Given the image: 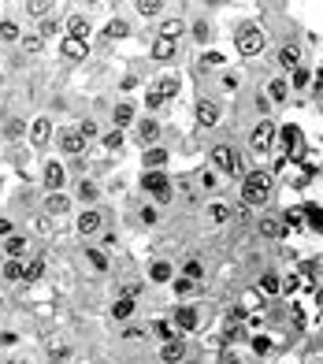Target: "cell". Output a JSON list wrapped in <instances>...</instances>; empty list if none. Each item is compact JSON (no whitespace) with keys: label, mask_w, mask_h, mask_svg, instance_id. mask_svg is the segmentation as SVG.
<instances>
[{"label":"cell","mask_w":323,"mask_h":364,"mask_svg":"<svg viewBox=\"0 0 323 364\" xmlns=\"http://www.w3.org/2000/svg\"><path fill=\"white\" fill-rule=\"evenodd\" d=\"M238 197H242L245 208H264V205H272V197H275V175H272L267 167L245 171Z\"/></svg>","instance_id":"cell-1"},{"label":"cell","mask_w":323,"mask_h":364,"mask_svg":"<svg viewBox=\"0 0 323 364\" xmlns=\"http://www.w3.org/2000/svg\"><path fill=\"white\" fill-rule=\"evenodd\" d=\"M142 190L156 208H164L175 201V182L167 179V171H142Z\"/></svg>","instance_id":"cell-2"},{"label":"cell","mask_w":323,"mask_h":364,"mask_svg":"<svg viewBox=\"0 0 323 364\" xmlns=\"http://www.w3.org/2000/svg\"><path fill=\"white\" fill-rule=\"evenodd\" d=\"M208 164L215 175H231V179H245V164H242V153L234 145H212L208 153Z\"/></svg>","instance_id":"cell-3"},{"label":"cell","mask_w":323,"mask_h":364,"mask_svg":"<svg viewBox=\"0 0 323 364\" xmlns=\"http://www.w3.org/2000/svg\"><path fill=\"white\" fill-rule=\"evenodd\" d=\"M41 190L45 194H67V167H63V160H45V167H41Z\"/></svg>","instance_id":"cell-4"},{"label":"cell","mask_w":323,"mask_h":364,"mask_svg":"<svg viewBox=\"0 0 323 364\" xmlns=\"http://www.w3.org/2000/svg\"><path fill=\"white\" fill-rule=\"evenodd\" d=\"M234 49L242 52V56H260L264 52V30L260 26H238V34H234Z\"/></svg>","instance_id":"cell-5"},{"label":"cell","mask_w":323,"mask_h":364,"mask_svg":"<svg viewBox=\"0 0 323 364\" xmlns=\"http://www.w3.org/2000/svg\"><path fill=\"white\" fill-rule=\"evenodd\" d=\"M275 134H279V126H275L272 115H267V119H260L249 131V149H253V153H272V149H275Z\"/></svg>","instance_id":"cell-6"},{"label":"cell","mask_w":323,"mask_h":364,"mask_svg":"<svg viewBox=\"0 0 323 364\" xmlns=\"http://www.w3.org/2000/svg\"><path fill=\"white\" fill-rule=\"evenodd\" d=\"M85 138H82V131L78 126H67V131H56V149L63 156H74V160H82L85 156Z\"/></svg>","instance_id":"cell-7"},{"label":"cell","mask_w":323,"mask_h":364,"mask_svg":"<svg viewBox=\"0 0 323 364\" xmlns=\"http://www.w3.org/2000/svg\"><path fill=\"white\" fill-rule=\"evenodd\" d=\"M160 134H164V131H160L156 115H145V119L134 123V142L142 145V149H156L160 145Z\"/></svg>","instance_id":"cell-8"},{"label":"cell","mask_w":323,"mask_h":364,"mask_svg":"<svg viewBox=\"0 0 323 364\" xmlns=\"http://www.w3.org/2000/svg\"><path fill=\"white\" fill-rule=\"evenodd\" d=\"M26 138H30V145L41 153V149H49L52 142H56V126H52L49 115H38V119L30 123V134H26Z\"/></svg>","instance_id":"cell-9"},{"label":"cell","mask_w":323,"mask_h":364,"mask_svg":"<svg viewBox=\"0 0 323 364\" xmlns=\"http://www.w3.org/2000/svg\"><path fill=\"white\" fill-rule=\"evenodd\" d=\"M193 119H197L201 131H212V126L223 119L220 101H215V97H201V101H197V108H193Z\"/></svg>","instance_id":"cell-10"},{"label":"cell","mask_w":323,"mask_h":364,"mask_svg":"<svg viewBox=\"0 0 323 364\" xmlns=\"http://www.w3.org/2000/svg\"><path fill=\"white\" fill-rule=\"evenodd\" d=\"M74 231H78L82 238H97V234L104 231V212L101 208H82L78 220H74Z\"/></svg>","instance_id":"cell-11"},{"label":"cell","mask_w":323,"mask_h":364,"mask_svg":"<svg viewBox=\"0 0 323 364\" xmlns=\"http://www.w3.org/2000/svg\"><path fill=\"white\" fill-rule=\"evenodd\" d=\"M171 324H175V331H179L182 338H186L190 331H197V324H201V313H197L193 305H179L175 313H171Z\"/></svg>","instance_id":"cell-12"},{"label":"cell","mask_w":323,"mask_h":364,"mask_svg":"<svg viewBox=\"0 0 323 364\" xmlns=\"http://www.w3.org/2000/svg\"><path fill=\"white\" fill-rule=\"evenodd\" d=\"M160 364H186V357H190V346H186V338H171V342H164V346H160Z\"/></svg>","instance_id":"cell-13"},{"label":"cell","mask_w":323,"mask_h":364,"mask_svg":"<svg viewBox=\"0 0 323 364\" xmlns=\"http://www.w3.org/2000/svg\"><path fill=\"white\" fill-rule=\"evenodd\" d=\"M134 313H138V297H126V294H119L112 301V308H108V316H112L115 324H131Z\"/></svg>","instance_id":"cell-14"},{"label":"cell","mask_w":323,"mask_h":364,"mask_svg":"<svg viewBox=\"0 0 323 364\" xmlns=\"http://www.w3.org/2000/svg\"><path fill=\"white\" fill-rule=\"evenodd\" d=\"M301 60H305V56H301V45H297V41H286V45L275 52V63H279L283 71H297V67H305Z\"/></svg>","instance_id":"cell-15"},{"label":"cell","mask_w":323,"mask_h":364,"mask_svg":"<svg viewBox=\"0 0 323 364\" xmlns=\"http://www.w3.org/2000/svg\"><path fill=\"white\" fill-rule=\"evenodd\" d=\"M204 216H208V223H215V227H223V223H231V220H234V208L227 205V201L212 197L208 205H204Z\"/></svg>","instance_id":"cell-16"},{"label":"cell","mask_w":323,"mask_h":364,"mask_svg":"<svg viewBox=\"0 0 323 364\" xmlns=\"http://www.w3.org/2000/svg\"><path fill=\"white\" fill-rule=\"evenodd\" d=\"M74 205L71 194H45V201H41V208H45V216H67Z\"/></svg>","instance_id":"cell-17"},{"label":"cell","mask_w":323,"mask_h":364,"mask_svg":"<svg viewBox=\"0 0 323 364\" xmlns=\"http://www.w3.org/2000/svg\"><path fill=\"white\" fill-rule=\"evenodd\" d=\"M179 90H182V82L175 78V74H160V78H156L153 85H149V93H156L160 101H171Z\"/></svg>","instance_id":"cell-18"},{"label":"cell","mask_w":323,"mask_h":364,"mask_svg":"<svg viewBox=\"0 0 323 364\" xmlns=\"http://www.w3.org/2000/svg\"><path fill=\"white\" fill-rule=\"evenodd\" d=\"M112 123H115V131H126V126H134L138 123V115H134V104L131 101H119L112 108Z\"/></svg>","instance_id":"cell-19"},{"label":"cell","mask_w":323,"mask_h":364,"mask_svg":"<svg viewBox=\"0 0 323 364\" xmlns=\"http://www.w3.org/2000/svg\"><path fill=\"white\" fill-rule=\"evenodd\" d=\"M256 231H260V238L275 242V238H283V231H286V220H283V216H264L260 223H256Z\"/></svg>","instance_id":"cell-20"},{"label":"cell","mask_w":323,"mask_h":364,"mask_svg":"<svg viewBox=\"0 0 323 364\" xmlns=\"http://www.w3.org/2000/svg\"><path fill=\"white\" fill-rule=\"evenodd\" d=\"M167 160H171V153H167L164 145H156V149H145L142 167H145V171H164V167H167Z\"/></svg>","instance_id":"cell-21"},{"label":"cell","mask_w":323,"mask_h":364,"mask_svg":"<svg viewBox=\"0 0 323 364\" xmlns=\"http://www.w3.org/2000/svg\"><path fill=\"white\" fill-rule=\"evenodd\" d=\"M26 253H30L26 234H12V238L4 242V256H8V260H26Z\"/></svg>","instance_id":"cell-22"},{"label":"cell","mask_w":323,"mask_h":364,"mask_svg":"<svg viewBox=\"0 0 323 364\" xmlns=\"http://www.w3.org/2000/svg\"><path fill=\"white\" fill-rule=\"evenodd\" d=\"M90 34H93V23H90L85 15H74V19H67V34H63V38H71V41H85Z\"/></svg>","instance_id":"cell-23"},{"label":"cell","mask_w":323,"mask_h":364,"mask_svg":"<svg viewBox=\"0 0 323 364\" xmlns=\"http://www.w3.org/2000/svg\"><path fill=\"white\" fill-rule=\"evenodd\" d=\"M179 38H186V19H164L160 23V41H175L179 45Z\"/></svg>","instance_id":"cell-24"},{"label":"cell","mask_w":323,"mask_h":364,"mask_svg":"<svg viewBox=\"0 0 323 364\" xmlns=\"http://www.w3.org/2000/svg\"><path fill=\"white\" fill-rule=\"evenodd\" d=\"M23 12L30 15V19H41V23H45V19L56 12V4H52V0H26L23 4Z\"/></svg>","instance_id":"cell-25"},{"label":"cell","mask_w":323,"mask_h":364,"mask_svg":"<svg viewBox=\"0 0 323 364\" xmlns=\"http://www.w3.org/2000/svg\"><path fill=\"white\" fill-rule=\"evenodd\" d=\"M264 97L272 101V104H286V97H290V82H286V78H272V82H267V90H264Z\"/></svg>","instance_id":"cell-26"},{"label":"cell","mask_w":323,"mask_h":364,"mask_svg":"<svg viewBox=\"0 0 323 364\" xmlns=\"http://www.w3.org/2000/svg\"><path fill=\"white\" fill-rule=\"evenodd\" d=\"M85 41H71V38H63V45H60V56L63 60H71V63H78V60H85Z\"/></svg>","instance_id":"cell-27"},{"label":"cell","mask_w":323,"mask_h":364,"mask_svg":"<svg viewBox=\"0 0 323 364\" xmlns=\"http://www.w3.org/2000/svg\"><path fill=\"white\" fill-rule=\"evenodd\" d=\"M23 134H30V123L19 119V115H8V119H4V138H8V142H19Z\"/></svg>","instance_id":"cell-28"},{"label":"cell","mask_w":323,"mask_h":364,"mask_svg":"<svg viewBox=\"0 0 323 364\" xmlns=\"http://www.w3.org/2000/svg\"><path fill=\"white\" fill-rule=\"evenodd\" d=\"M149 279L153 283H175V267H171L167 260H153L149 264Z\"/></svg>","instance_id":"cell-29"},{"label":"cell","mask_w":323,"mask_h":364,"mask_svg":"<svg viewBox=\"0 0 323 364\" xmlns=\"http://www.w3.org/2000/svg\"><path fill=\"white\" fill-rule=\"evenodd\" d=\"M74 197H78L82 205H90V208H93V201L101 197V186H97L93 179H82V182H78V190H74Z\"/></svg>","instance_id":"cell-30"},{"label":"cell","mask_w":323,"mask_h":364,"mask_svg":"<svg viewBox=\"0 0 323 364\" xmlns=\"http://www.w3.org/2000/svg\"><path fill=\"white\" fill-rule=\"evenodd\" d=\"M23 26L15 23V19H0V41H8V45H15V41H23Z\"/></svg>","instance_id":"cell-31"},{"label":"cell","mask_w":323,"mask_h":364,"mask_svg":"<svg viewBox=\"0 0 323 364\" xmlns=\"http://www.w3.org/2000/svg\"><path fill=\"white\" fill-rule=\"evenodd\" d=\"M85 260H90V267H93V272H108V267H112V260H108V253H104V249H97V245H90V249H85Z\"/></svg>","instance_id":"cell-32"},{"label":"cell","mask_w":323,"mask_h":364,"mask_svg":"<svg viewBox=\"0 0 323 364\" xmlns=\"http://www.w3.org/2000/svg\"><path fill=\"white\" fill-rule=\"evenodd\" d=\"M4 279L8 283H26V264L23 260H4Z\"/></svg>","instance_id":"cell-33"},{"label":"cell","mask_w":323,"mask_h":364,"mask_svg":"<svg viewBox=\"0 0 323 364\" xmlns=\"http://www.w3.org/2000/svg\"><path fill=\"white\" fill-rule=\"evenodd\" d=\"M19 49H23V56H41V49H45V38L41 34H26L19 41Z\"/></svg>","instance_id":"cell-34"},{"label":"cell","mask_w":323,"mask_h":364,"mask_svg":"<svg viewBox=\"0 0 323 364\" xmlns=\"http://www.w3.org/2000/svg\"><path fill=\"white\" fill-rule=\"evenodd\" d=\"M175 52H179L175 41H160V38H156V45H153V60L167 63V60H175Z\"/></svg>","instance_id":"cell-35"},{"label":"cell","mask_w":323,"mask_h":364,"mask_svg":"<svg viewBox=\"0 0 323 364\" xmlns=\"http://www.w3.org/2000/svg\"><path fill=\"white\" fill-rule=\"evenodd\" d=\"M134 12H138V15H145V19H156L160 12H164V0H138Z\"/></svg>","instance_id":"cell-36"},{"label":"cell","mask_w":323,"mask_h":364,"mask_svg":"<svg viewBox=\"0 0 323 364\" xmlns=\"http://www.w3.org/2000/svg\"><path fill=\"white\" fill-rule=\"evenodd\" d=\"M171 286H175V294L182 297V301H186V297H193V294H197V286H201V283H193V279H186V275H179V279L171 283Z\"/></svg>","instance_id":"cell-37"},{"label":"cell","mask_w":323,"mask_h":364,"mask_svg":"<svg viewBox=\"0 0 323 364\" xmlns=\"http://www.w3.org/2000/svg\"><path fill=\"white\" fill-rule=\"evenodd\" d=\"M149 331L142 324H123V342H145Z\"/></svg>","instance_id":"cell-38"},{"label":"cell","mask_w":323,"mask_h":364,"mask_svg":"<svg viewBox=\"0 0 323 364\" xmlns=\"http://www.w3.org/2000/svg\"><path fill=\"white\" fill-rule=\"evenodd\" d=\"M182 275H186V279H193V283H201V279H204V264H201V260H186V264H182Z\"/></svg>","instance_id":"cell-39"},{"label":"cell","mask_w":323,"mask_h":364,"mask_svg":"<svg viewBox=\"0 0 323 364\" xmlns=\"http://www.w3.org/2000/svg\"><path fill=\"white\" fill-rule=\"evenodd\" d=\"M308 82H312V71L308 67H297L294 78H290V90H308Z\"/></svg>","instance_id":"cell-40"},{"label":"cell","mask_w":323,"mask_h":364,"mask_svg":"<svg viewBox=\"0 0 323 364\" xmlns=\"http://www.w3.org/2000/svg\"><path fill=\"white\" fill-rule=\"evenodd\" d=\"M104 34H108V38H126V34H131V23H126V19H112Z\"/></svg>","instance_id":"cell-41"},{"label":"cell","mask_w":323,"mask_h":364,"mask_svg":"<svg viewBox=\"0 0 323 364\" xmlns=\"http://www.w3.org/2000/svg\"><path fill=\"white\" fill-rule=\"evenodd\" d=\"M138 220H142L145 227H153V223L160 220V208L156 205H142V208H138Z\"/></svg>","instance_id":"cell-42"},{"label":"cell","mask_w":323,"mask_h":364,"mask_svg":"<svg viewBox=\"0 0 323 364\" xmlns=\"http://www.w3.org/2000/svg\"><path fill=\"white\" fill-rule=\"evenodd\" d=\"M123 142H126V134H123V131H108V134L101 138V145H104V149H123Z\"/></svg>","instance_id":"cell-43"},{"label":"cell","mask_w":323,"mask_h":364,"mask_svg":"<svg viewBox=\"0 0 323 364\" xmlns=\"http://www.w3.org/2000/svg\"><path fill=\"white\" fill-rule=\"evenodd\" d=\"M41 275H45V260L38 256V260H30V264H26V283H38Z\"/></svg>","instance_id":"cell-44"},{"label":"cell","mask_w":323,"mask_h":364,"mask_svg":"<svg viewBox=\"0 0 323 364\" xmlns=\"http://www.w3.org/2000/svg\"><path fill=\"white\" fill-rule=\"evenodd\" d=\"M260 290H264V294H275V290H279V275H275V272H264V275H260Z\"/></svg>","instance_id":"cell-45"},{"label":"cell","mask_w":323,"mask_h":364,"mask_svg":"<svg viewBox=\"0 0 323 364\" xmlns=\"http://www.w3.org/2000/svg\"><path fill=\"white\" fill-rule=\"evenodd\" d=\"M193 38H197V41H201V45H204V41H208V38H212V26H208V23H204V19H197V23H193Z\"/></svg>","instance_id":"cell-46"},{"label":"cell","mask_w":323,"mask_h":364,"mask_svg":"<svg viewBox=\"0 0 323 364\" xmlns=\"http://www.w3.org/2000/svg\"><path fill=\"white\" fill-rule=\"evenodd\" d=\"M78 131H82V138H85V142H93V138H97V131H101V126H97L93 119H82V123H78Z\"/></svg>","instance_id":"cell-47"},{"label":"cell","mask_w":323,"mask_h":364,"mask_svg":"<svg viewBox=\"0 0 323 364\" xmlns=\"http://www.w3.org/2000/svg\"><path fill=\"white\" fill-rule=\"evenodd\" d=\"M12 234H19V231H15V223L0 216V242H8V238H12Z\"/></svg>","instance_id":"cell-48"},{"label":"cell","mask_w":323,"mask_h":364,"mask_svg":"<svg viewBox=\"0 0 323 364\" xmlns=\"http://www.w3.org/2000/svg\"><path fill=\"white\" fill-rule=\"evenodd\" d=\"M201 67H223V56H220V52H204V56H201Z\"/></svg>","instance_id":"cell-49"},{"label":"cell","mask_w":323,"mask_h":364,"mask_svg":"<svg viewBox=\"0 0 323 364\" xmlns=\"http://www.w3.org/2000/svg\"><path fill=\"white\" fill-rule=\"evenodd\" d=\"M134 85H138V74H123V78H119V90H123V93L134 90Z\"/></svg>","instance_id":"cell-50"},{"label":"cell","mask_w":323,"mask_h":364,"mask_svg":"<svg viewBox=\"0 0 323 364\" xmlns=\"http://www.w3.org/2000/svg\"><path fill=\"white\" fill-rule=\"evenodd\" d=\"M15 342H19L15 331H0V346H15Z\"/></svg>","instance_id":"cell-51"},{"label":"cell","mask_w":323,"mask_h":364,"mask_svg":"<svg viewBox=\"0 0 323 364\" xmlns=\"http://www.w3.org/2000/svg\"><path fill=\"white\" fill-rule=\"evenodd\" d=\"M201 186H204V190H212V186H215V171H212V167L201 175Z\"/></svg>","instance_id":"cell-52"},{"label":"cell","mask_w":323,"mask_h":364,"mask_svg":"<svg viewBox=\"0 0 323 364\" xmlns=\"http://www.w3.org/2000/svg\"><path fill=\"white\" fill-rule=\"evenodd\" d=\"M145 104H149V112H156V108H160V104H164V101H160L156 93H145Z\"/></svg>","instance_id":"cell-53"},{"label":"cell","mask_w":323,"mask_h":364,"mask_svg":"<svg viewBox=\"0 0 323 364\" xmlns=\"http://www.w3.org/2000/svg\"><path fill=\"white\" fill-rule=\"evenodd\" d=\"M242 335H245V327H238V324H234V327H227V338H231V342H238Z\"/></svg>","instance_id":"cell-54"},{"label":"cell","mask_w":323,"mask_h":364,"mask_svg":"<svg viewBox=\"0 0 323 364\" xmlns=\"http://www.w3.org/2000/svg\"><path fill=\"white\" fill-rule=\"evenodd\" d=\"M49 364H63V361H49Z\"/></svg>","instance_id":"cell-55"},{"label":"cell","mask_w":323,"mask_h":364,"mask_svg":"<svg viewBox=\"0 0 323 364\" xmlns=\"http://www.w3.org/2000/svg\"><path fill=\"white\" fill-rule=\"evenodd\" d=\"M12 364H26V361H12Z\"/></svg>","instance_id":"cell-56"},{"label":"cell","mask_w":323,"mask_h":364,"mask_svg":"<svg viewBox=\"0 0 323 364\" xmlns=\"http://www.w3.org/2000/svg\"><path fill=\"white\" fill-rule=\"evenodd\" d=\"M0 56H4V49H0Z\"/></svg>","instance_id":"cell-57"}]
</instances>
